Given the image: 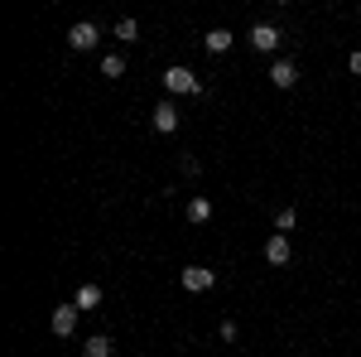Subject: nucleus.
Returning <instances> with one entry per match:
<instances>
[{
	"label": "nucleus",
	"instance_id": "obj_12",
	"mask_svg": "<svg viewBox=\"0 0 361 357\" xmlns=\"http://www.w3.org/2000/svg\"><path fill=\"white\" fill-rule=\"evenodd\" d=\"M102 78H126V58L106 54V58H102Z\"/></svg>",
	"mask_w": 361,
	"mask_h": 357
},
{
	"label": "nucleus",
	"instance_id": "obj_15",
	"mask_svg": "<svg viewBox=\"0 0 361 357\" xmlns=\"http://www.w3.org/2000/svg\"><path fill=\"white\" fill-rule=\"evenodd\" d=\"M294 222H299V213H294V208H284V213H279V218H275V227H279V232H289Z\"/></svg>",
	"mask_w": 361,
	"mask_h": 357
},
{
	"label": "nucleus",
	"instance_id": "obj_11",
	"mask_svg": "<svg viewBox=\"0 0 361 357\" xmlns=\"http://www.w3.org/2000/svg\"><path fill=\"white\" fill-rule=\"evenodd\" d=\"M73 304H78V309H97V304H102V285H82Z\"/></svg>",
	"mask_w": 361,
	"mask_h": 357
},
{
	"label": "nucleus",
	"instance_id": "obj_3",
	"mask_svg": "<svg viewBox=\"0 0 361 357\" xmlns=\"http://www.w3.org/2000/svg\"><path fill=\"white\" fill-rule=\"evenodd\" d=\"M97 39H102V34H97V25H73L68 29V49H73V54H87V49H97Z\"/></svg>",
	"mask_w": 361,
	"mask_h": 357
},
{
	"label": "nucleus",
	"instance_id": "obj_1",
	"mask_svg": "<svg viewBox=\"0 0 361 357\" xmlns=\"http://www.w3.org/2000/svg\"><path fill=\"white\" fill-rule=\"evenodd\" d=\"M164 92H169V97H197L202 83H197L188 68H164Z\"/></svg>",
	"mask_w": 361,
	"mask_h": 357
},
{
	"label": "nucleus",
	"instance_id": "obj_10",
	"mask_svg": "<svg viewBox=\"0 0 361 357\" xmlns=\"http://www.w3.org/2000/svg\"><path fill=\"white\" fill-rule=\"evenodd\" d=\"M116 353V343L106 338V333H97V338H87V348H82V357H111Z\"/></svg>",
	"mask_w": 361,
	"mask_h": 357
},
{
	"label": "nucleus",
	"instance_id": "obj_8",
	"mask_svg": "<svg viewBox=\"0 0 361 357\" xmlns=\"http://www.w3.org/2000/svg\"><path fill=\"white\" fill-rule=\"evenodd\" d=\"M270 83H275V87H294V83H299V68H294L289 58H275V68H270Z\"/></svg>",
	"mask_w": 361,
	"mask_h": 357
},
{
	"label": "nucleus",
	"instance_id": "obj_5",
	"mask_svg": "<svg viewBox=\"0 0 361 357\" xmlns=\"http://www.w3.org/2000/svg\"><path fill=\"white\" fill-rule=\"evenodd\" d=\"M250 49H255V54H275L279 49V29L275 25H255L250 29Z\"/></svg>",
	"mask_w": 361,
	"mask_h": 357
},
{
	"label": "nucleus",
	"instance_id": "obj_16",
	"mask_svg": "<svg viewBox=\"0 0 361 357\" xmlns=\"http://www.w3.org/2000/svg\"><path fill=\"white\" fill-rule=\"evenodd\" d=\"M236 333H241V329H236L231 319H222V343H236Z\"/></svg>",
	"mask_w": 361,
	"mask_h": 357
},
{
	"label": "nucleus",
	"instance_id": "obj_13",
	"mask_svg": "<svg viewBox=\"0 0 361 357\" xmlns=\"http://www.w3.org/2000/svg\"><path fill=\"white\" fill-rule=\"evenodd\" d=\"M212 218V198H193L188 203V222H207Z\"/></svg>",
	"mask_w": 361,
	"mask_h": 357
},
{
	"label": "nucleus",
	"instance_id": "obj_4",
	"mask_svg": "<svg viewBox=\"0 0 361 357\" xmlns=\"http://www.w3.org/2000/svg\"><path fill=\"white\" fill-rule=\"evenodd\" d=\"M212 285H217V275L207 271V266H183V290L202 295V290H212Z\"/></svg>",
	"mask_w": 361,
	"mask_h": 357
},
{
	"label": "nucleus",
	"instance_id": "obj_7",
	"mask_svg": "<svg viewBox=\"0 0 361 357\" xmlns=\"http://www.w3.org/2000/svg\"><path fill=\"white\" fill-rule=\"evenodd\" d=\"M289 256H294V251H289V237H284V232H275V237L265 242V261H270V266H284Z\"/></svg>",
	"mask_w": 361,
	"mask_h": 357
},
{
	"label": "nucleus",
	"instance_id": "obj_2",
	"mask_svg": "<svg viewBox=\"0 0 361 357\" xmlns=\"http://www.w3.org/2000/svg\"><path fill=\"white\" fill-rule=\"evenodd\" d=\"M78 314H82L78 304H58L54 319H49V329H54L58 338H73V329H78Z\"/></svg>",
	"mask_w": 361,
	"mask_h": 357
},
{
	"label": "nucleus",
	"instance_id": "obj_9",
	"mask_svg": "<svg viewBox=\"0 0 361 357\" xmlns=\"http://www.w3.org/2000/svg\"><path fill=\"white\" fill-rule=\"evenodd\" d=\"M202 49H207V54H226V49H231V29H207V34H202Z\"/></svg>",
	"mask_w": 361,
	"mask_h": 357
},
{
	"label": "nucleus",
	"instance_id": "obj_17",
	"mask_svg": "<svg viewBox=\"0 0 361 357\" xmlns=\"http://www.w3.org/2000/svg\"><path fill=\"white\" fill-rule=\"evenodd\" d=\"M347 68H352V73H361V54H352V58H347Z\"/></svg>",
	"mask_w": 361,
	"mask_h": 357
},
{
	"label": "nucleus",
	"instance_id": "obj_14",
	"mask_svg": "<svg viewBox=\"0 0 361 357\" xmlns=\"http://www.w3.org/2000/svg\"><path fill=\"white\" fill-rule=\"evenodd\" d=\"M135 34H140L135 20H121V25H116V39H126V44H135Z\"/></svg>",
	"mask_w": 361,
	"mask_h": 357
},
{
	"label": "nucleus",
	"instance_id": "obj_6",
	"mask_svg": "<svg viewBox=\"0 0 361 357\" xmlns=\"http://www.w3.org/2000/svg\"><path fill=\"white\" fill-rule=\"evenodd\" d=\"M154 131H159V136H173V131H178V107H173V102H159V107H154Z\"/></svg>",
	"mask_w": 361,
	"mask_h": 357
}]
</instances>
